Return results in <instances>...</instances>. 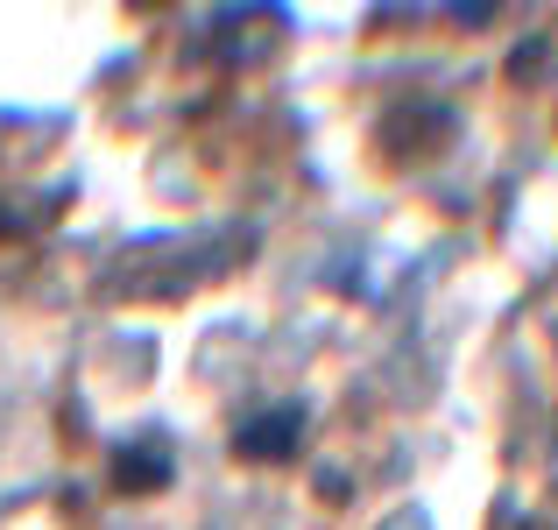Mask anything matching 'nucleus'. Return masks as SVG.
<instances>
[{"label": "nucleus", "instance_id": "1", "mask_svg": "<svg viewBox=\"0 0 558 530\" xmlns=\"http://www.w3.org/2000/svg\"><path fill=\"white\" fill-rule=\"evenodd\" d=\"M170 481V453H163V438H142V446H121L113 453V489H128V495H156Z\"/></svg>", "mask_w": 558, "mask_h": 530}, {"label": "nucleus", "instance_id": "2", "mask_svg": "<svg viewBox=\"0 0 558 530\" xmlns=\"http://www.w3.org/2000/svg\"><path fill=\"white\" fill-rule=\"evenodd\" d=\"M298 432H304V410L298 403H276L269 418H247L241 424V453H255V460H283V453L298 446Z\"/></svg>", "mask_w": 558, "mask_h": 530}]
</instances>
